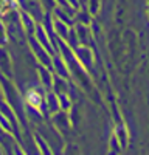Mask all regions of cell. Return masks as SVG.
<instances>
[{"label":"cell","instance_id":"6da1fadb","mask_svg":"<svg viewBox=\"0 0 149 155\" xmlns=\"http://www.w3.org/2000/svg\"><path fill=\"white\" fill-rule=\"evenodd\" d=\"M0 71H2V74H5L8 79L12 78V64H11L9 54L2 47H0Z\"/></svg>","mask_w":149,"mask_h":155},{"label":"cell","instance_id":"7a4b0ae2","mask_svg":"<svg viewBox=\"0 0 149 155\" xmlns=\"http://www.w3.org/2000/svg\"><path fill=\"white\" fill-rule=\"evenodd\" d=\"M6 44V30L2 23H0V47Z\"/></svg>","mask_w":149,"mask_h":155}]
</instances>
